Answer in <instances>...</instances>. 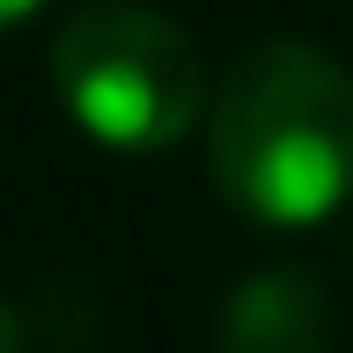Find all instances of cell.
I'll list each match as a JSON object with an SVG mask.
<instances>
[{
	"mask_svg": "<svg viewBox=\"0 0 353 353\" xmlns=\"http://www.w3.org/2000/svg\"><path fill=\"white\" fill-rule=\"evenodd\" d=\"M206 176L258 228H316L353 199V74L324 44H250L206 110Z\"/></svg>",
	"mask_w": 353,
	"mask_h": 353,
	"instance_id": "1",
	"label": "cell"
},
{
	"mask_svg": "<svg viewBox=\"0 0 353 353\" xmlns=\"http://www.w3.org/2000/svg\"><path fill=\"white\" fill-rule=\"evenodd\" d=\"M52 96L96 148L162 154L206 118V52L140 0H96L52 37Z\"/></svg>",
	"mask_w": 353,
	"mask_h": 353,
	"instance_id": "2",
	"label": "cell"
},
{
	"mask_svg": "<svg viewBox=\"0 0 353 353\" xmlns=\"http://www.w3.org/2000/svg\"><path fill=\"white\" fill-rule=\"evenodd\" d=\"M339 309L309 265H258L221 294V353H331Z\"/></svg>",
	"mask_w": 353,
	"mask_h": 353,
	"instance_id": "3",
	"label": "cell"
},
{
	"mask_svg": "<svg viewBox=\"0 0 353 353\" xmlns=\"http://www.w3.org/2000/svg\"><path fill=\"white\" fill-rule=\"evenodd\" d=\"M0 353H22V316H15L8 294H0Z\"/></svg>",
	"mask_w": 353,
	"mask_h": 353,
	"instance_id": "4",
	"label": "cell"
},
{
	"mask_svg": "<svg viewBox=\"0 0 353 353\" xmlns=\"http://www.w3.org/2000/svg\"><path fill=\"white\" fill-rule=\"evenodd\" d=\"M37 8H44V0H0V30H15V22L37 15Z\"/></svg>",
	"mask_w": 353,
	"mask_h": 353,
	"instance_id": "5",
	"label": "cell"
}]
</instances>
